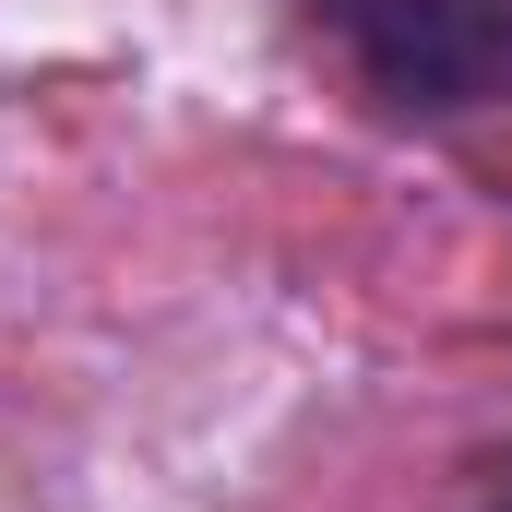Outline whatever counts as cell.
I'll list each match as a JSON object with an SVG mask.
<instances>
[{
	"instance_id": "cell-1",
	"label": "cell",
	"mask_w": 512,
	"mask_h": 512,
	"mask_svg": "<svg viewBox=\"0 0 512 512\" xmlns=\"http://www.w3.org/2000/svg\"><path fill=\"white\" fill-rule=\"evenodd\" d=\"M310 24L393 131H465L512 108V0H310Z\"/></svg>"
},
{
	"instance_id": "cell-2",
	"label": "cell",
	"mask_w": 512,
	"mask_h": 512,
	"mask_svg": "<svg viewBox=\"0 0 512 512\" xmlns=\"http://www.w3.org/2000/svg\"><path fill=\"white\" fill-rule=\"evenodd\" d=\"M465 512H512V453L489 465V477H477V489H465Z\"/></svg>"
}]
</instances>
